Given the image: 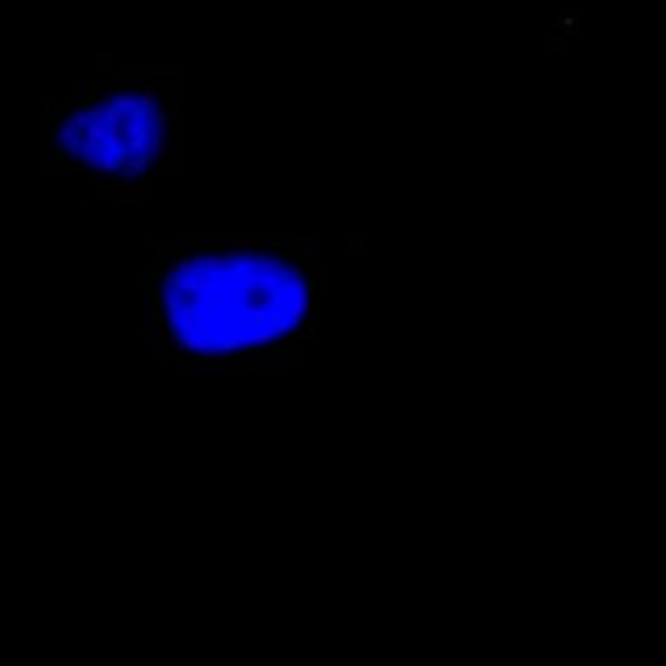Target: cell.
Returning <instances> with one entry per match:
<instances>
[{
	"instance_id": "1",
	"label": "cell",
	"mask_w": 666,
	"mask_h": 666,
	"mask_svg": "<svg viewBox=\"0 0 666 666\" xmlns=\"http://www.w3.org/2000/svg\"><path fill=\"white\" fill-rule=\"evenodd\" d=\"M312 250L279 239H180L143 273L146 336L180 372H237L284 359L315 307Z\"/></svg>"
},
{
	"instance_id": "2",
	"label": "cell",
	"mask_w": 666,
	"mask_h": 666,
	"mask_svg": "<svg viewBox=\"0 0 666 666\" xmlns=\"http://www.w3.org/2000/svg\"><path fill=\"white\" fill-rule=\"evenodd\" d=\"M180 91L172 73L112 70L47 107L45 161L125 198L177 156Z\"/></svg>"
}]
</instances>
